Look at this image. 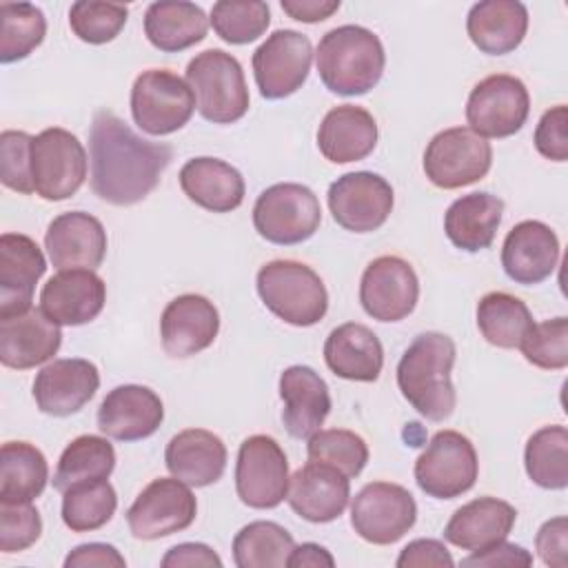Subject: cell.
<instances>
[{"instance_id":"f5cc1de1","label":"cell","mask_w":568,"mask_h":568,"mask_svg":"<svg viewBox=\"0 0 568 568\" xmlns=\"http://www.w3.org/2000/svg\"><path fill=\"white\" fill-rule=\"evenodd\" d=\"M532 564V555L524 548V546H517V544H510L506 539L484 548V550H475L470 552L466 559H462V566H488V568H495V566H530Z\"/></svg>"},{"instance_id":"7a4b0ae2","label":"cell","mask_w":568,"mask_h":568,"mask_svg":"<svg viewBox=\"0 0 568 568\" xmlns=\"http://www.w3.org/2000/svg\"><path fill=\"white\" fill-rule=\"evenodd\" d=\"M455 357L453 337L426 331L408 344L397 364V386L404 399L430 422H444L455 410L457 393L450 379Z\"/></svg>"},{"instance_id":"f907efd6","label":"cell","mask_w":568,"mask_h":568,"mask_svg":"<svg viewBox=\"0 0 568 568\" xmlns=\"http://www.w3.org/2000/svg\"><path fill=\"white\" fill-rule=\"evenodd\" d=\"M539 559L550 568H566L568 564V519L552 517L541 524L535 535Z\"/></svg>"},{"instance_id":"d6986e66","label":"cell","mask_w":568,"mask_h":568,"mask_svg":"<svg viewBox=\"0 0 568 568\" xmlns=\"http://www.w3.org/2000/svg\"><path fill=\"white\" fill-rule=\"evenodd\" d=\"M100 386L98 366L82 357L53 359L33 379V399L40 413L67 417L84 408Z\"/></svg>"},{"instance_id":"4316f807","label":"cell","mask_w":568,"mask_h":568,"mask_svg":"<svg viewBox=\"0 0 568 568\" xmlns=\"http://www.w3.org/2000/svg\"><path fill=\"white\" fill-rule=\"evenodd\" d=\"M280 397L284 402L282 422L291 437L308 439L331 413L326 382L311 366L295 364L280 375Z\"/></svg>"},{"instance_id":"f6af8a7d","label":"cell","mask_w":568,"mask_h":568,"mask_svg":"<svg viewBox=\"0 0 568 568\" xmlns=\"http://www.w3.org/2000/svg\"><path fill=\"white\" fill-rule=\"evenodd\" d=\"M129 18V7L102 0H78L69 9L73 36L89 44H106L120 36Z\"/></svg>"},{"instance_id":"4fadbf2b","label":"cell","mask_w":568,"mask_h":568,"mask_svg":"<svg viewBox=\"0 0 568 568\" xmlns=\"http://www.w3.org/2000/svg\"><path fill=\"white\" fill-rule=\"evenodd\" d=\"M288 459L271 435H251L240 444L235 462V490L248 508L266 510L286 499Z\"/></svg>"},{"instance_id":"b9f144b4","label":"cell","mask_w":568,"mask_h":568,"mask_svg":"<svg viewBox=\"0 0 568 568\" xmlns=\"http://www.w3.org/2000/svg\"><path fill=\"white\" fill-rule=\"evenodd\" d=\"M118 508L115 488L109 479L84 481L62 493V521L73 532H91L111 521Z\"/></svg>"},{"instance_id":"2e32d148","label":"cell","mask_w":568,"mask_h":568,"mask_svg":"<svg viewBox=\"0 0 568 568\" xmlns=\"http://www.w3.org/2000/svg\"><path fill=\"white\" fill-rule=\"evenodd\" d=\"M393 204L390 182L371 171L344 173L328 186L331 215L351 233H373L384 226Z\"/></svg>"},{"instance_id":"ee69618b","label":"cell","mask_w":568,"mask_h":568,"mask_svg":"<svg viewBox=\"0 0 568 568\" xmlns=\"http://www.w3.org/2000/svg\"><path fill=\"white\" fill-rule=\"evenodd\" d=\"M306 453L311 462L328 464L344 473L348 479L357 477L368 462L366 442L346 428H320L308 437Z\"/></svg>"},{"instance_id":"74e56055","label":"cell","mask_w":568,"mask_h":568,"mask_svg":"<svg viewBox=\"0 0 568 568\" xmlns=\"http://www.w3.org/2000/svg\"><path fill=\"white\" fill-rule=\"evenodd\" d=\"M115 468V448L106 437L80 435L62 450L53 475V488L64 493L84 481L109 479Z\"/></svg>"},{"instance_id":"9c48e42d","label":"cell","mask_w":568,"mask_h":568,"mask_svg":"<svg viewBox=\"0 0 568 568\" xmlns=\"http://www.w3.org/2000/svg\"><path fill=\"white\" fill-rule=\"evenodd\" d=\"M87 151L71 131L51 126L33 135L31 178L42 200L62 202L75 195L87 180Z\"/></svg>"},{"instance_id":"e575fe53","label":"cell","mask_w":568,"mask_h":568,"mask_svg":"<svg viewBox=\"0 0 568 568\" xmlns=\"http://www.w3.org/2000/svg\"><path fill=\"white\" fill-rule=\"evenodd\" d=\"M209 18L204 9L186 0H158L144 11L146 40L164 51L180 53L206 38Z\"/></svg>"},{"instance_id":"6f0895ef","label":"cell","mask_w":568,"mask_h":568,"mask_svg":"<svg viewBox=\"0 0 568 568\" xmlns=\"http://www.w3.org/2000/svg\"><path fill=\"white\" fill-rule=\"evenodd\" d=\"M286 566L288 568H322V566L333 568L335 559L324 546L306 541V544H300L291 550Z\"/></svg>"},{"instance_id":"52a82bcc","label":"cell","mask_w":568,"mask_h":568,"mask_svg":"<svg viewBox=\"0 0 568 568\" xmlns=\"http://www.w3.org/2000/svg\"><path fill=\"white\" fill-rule=\"evenodd\" d=\"M415 481L433 499H455L468 493L479 475L473 442L457 430H437L415 459Z\"/></svg>"},{"instance_id":"4dcf8cb0","label":"cell","mask_w":568,"mask_h":568,"mask_svg":"<svg viewBox=\"0 0 568 568\" xmlns=\"http://www.w3.org/2000/svg\"><path fill=\"white\" fill-rule=\"evenodd\" d=\"M470 42L486 55L515 51L528 31V9L519 0H481L466 18Z\"/></svg>"},{"instance_id":"f35d334b","label":"cell","mask_w":568,"mask_h":568,"mask_svg":"<svg viewBox=\"0 0 568 568\" xmlns=\"http://www.w3.org/2000/svg\"><path fill=\"white\" fill-rule=\"evenodd\" d=\"M524 466L532 484L546 490L568 486V430L550 424L535 430L524 448Z\"/></svg>"},{"instance_id":"bcb514c9","label":"cell","mask_w":568,"mask_h":568,"mask_svg":"<svg viewBox=\"0 0 568 568\" xmlns=\"http://www.w3.org/2000/svg\"><path fill=\"white\" fill-rule=\"evenodd\" d=\"M526 362L544 371H561L568 366V320L564 315L532 324L519 344Z\"/></svg>"},{"instance_id":"7dc6e473","label":"cell","mask_w":568,"mask_h":568,"mask_svg":"<svg viewBox=\"0 0 568 568\" xmlns=\"http://www.w3.org/2000/svg\"><path fill=\"white\" fill-rule=\"evenodd\" d=\"M31 142L33 135L7 129L0 133V180L7 189L22 195L36 193L31 178Z\"/></svg>"},{"instance_id":"30bf717a","label":"cell","mask_w":568,"mask_h":568,"mask_svg":"<svg viewBox=\"0 0 568 568\" xmlns=\"http://www.w3.org/2000/svg\"><path fill=\"white\" fill-rule=\"evenodd\" d=\"M493 164V146L468 126H450L433 135L424 151L426 178L444 191L462 189L486 178Z\"/></svg>"},{"instance_id":"d590c367","label":"cell","mask_w":568,"mask_h":568,"mask_svg":"<svg viewBox=\"0 0 568 568\" xmlns=\"http://www.w3.org/2000/svg\"><path fill=\"white\" fill-rule=\"evenodd\" d=\"M49 481V464L29 442H7L0 448V501L29 504L42 495Z\"/></svg>"},{"instance_id":"9a60e30c","label":"cell","mask_w":568,"mask_h":568,"mask_svg":"<svg viewBox=\"0 0 568 568\" xmlns=\"http://www.w3.org/2000/svg\"><path fill=\"white\" fill-rule=\"evenodd\" d=\"M311 40L295 29L273 31L253 53V75L260 95L284 100L293 95L308 78L313 62Z\"/></svg>"},{"instance_id":"e0dca14e","label":"cell","mask_w":568,"mask_h":568,"mask_svg":"<svg viewBox=\"0 0 568 568\" xmlns=\"http://www.w3.org/2000/svg\"><path fill=\"white\" fill-rule=\"evenodd\" d=\"M419 300L415 268L399 255H379L362 273L359 304L377 322L408 317Z\"/></svg>"},{"instance_id":"484cf974","label":"cell","mask_w":568,"mask_h":568,"mask_svg":"<svg viewBox=\"0 0 568 568\" xmlns=\"http://www.w3.org/2000/svg\"><path fill=\"white\" fill-rule=\"evenodd\" d=\"M44 271L47 260L36 240L22 233L0 235V317L31 308Z\"/></svg>"},{"instance_id":"11a10c76","label":"cell","mask_w":568,"mask_h":568,"mask_svg":"<svg viewBox=\"0 0 568 568\" xmlns=\"http://www.w3.org/2000/svg\"><path fill=\"white\" fill-rule=\"evenodd\" d=\"M164 568H220L222 559L217 557V552L206 546V544H197V541H184L178 544L173 548L166 550V555L160 561Z\"/></svg>"},{"instance_id":"8fae6325","label":"cell","mask_w":568,"mask_h":568,"mask_svg":"<svg viewBox=\"0 0 568 568\" xmlns=\"http://www.w3.org/2000/svg\"><path fill=\"white\" fill-rule=\"evenodd\" d=\"M415 497L399 484L371 481L353 497L351 526L368 544H395L415 526Z\"/></svg>"},{"instance_id":"816d5d0a","label":"cell","mask_w":568,"mask_h":568,"mask_svg":"<svg viewBox=\"0 0 568 568\" xmlns=\"http://www.w3.org/2000/svg\"><path fill=\"white\" fill-rule=\"evenodd\" d=\"M395 566L399 568H453L448 548L437 539H415L402 548Z\"/></svg>"},{"instance_id":"ab89813d","label":"cell","mask_w":568,"mask_h":568,"mask_svg":"<svg viewBox=\"0 0 568 568\" xmlns=\"http://www.w3.org/2000/svg\"><path fill=\"white\" fill-rule=\"evenodd\" d=\"M295 548L293 535L275 521H251L233 539L237 568H282Z\"/></svg>"},{"instance_id":"c3c4849f","label":"cell","mask_w":568,"mask_h":568,"mask_svg":"<svg viewBox=\"0 0 568 568\" xmlns=\"http://www.w3.org/2000/svg\"><path fill=\"white\" fill-rule=\"evenodd\" d=\"M42 535V517L36 506L0 501V550L22 552Z\"/></svg>"},{"instance_id":"8992f818","label":"cell","mask_w":568,"mask_h":568,"mask_svg":"<svg viewBox=\"0 0 568 568\" xmlns=\"http://www.w3.org/2000/svg\"><path fill=\"white\" fill-rule=\"evenodd\" d=\"M322 224L317 195L297 182L264 189L253 204V226L271 244L293 246L315 235Z\"/></svg>"},{"instance_id":"d6a6232c","label":"cell","mask_w":568,"mask_h":568,"mask_svg":"<svg viewBox=\"0 0 568 568\" xmlns=\"http://www.w3.org/2000/svg\"><path fill=\"white\" fill-rule=\"evenodd\" d=\"M324 362L342 379L375 382L384 366V346L368 326L346 322L328 333Z\"/></svg>"},{"instance_id":"44dd1931","label":"cell","mask_w":568,"mask_h":568,"mask_svg":"<svg viewBox=\"0 0 568 568\" xmlns=\"http://www.w3.org/2000/svg\"><path fill=\"white\" fill-rule=\"evenodd\" d=\"M44 248L58 271H95L106 255V231L91 213L67 211L49 222Z\"/></svg>"},{"instance_id":"5bb4252c","label":"cell","mask_w":568,"mask_h":568,"mask_svg":"<svg viewBox=\"0 0 568 568\" xmlns=\"http://www.w3.org/2000/svg\"><path fill=\"white\" fill-rule=\"evenodd\" d=\"M197 515L191 486L178 477L153 479L129 506L126 524L135 539L153 541L186 530Z\"/></svg>"},{"instance_id":"db71d44e","label":"cell","mask_w":568,"mask_h":568,"mask_svg":"<svg viewBox=\"0 0 568 568\" xmlns=\"http://www.w3.org/2000/svg\"><path fill=\"white\" fill-rule=\"evenodd\" d=\"M124 566H126V559L120 555V550L102 541L75 546L64 559V568H124Z\"/></svg>"},{"instance_id":"d4e9b609","label":"cell","mask_w":568,"mask_h":568,"mask_svg":"<svg viewBox=\"0 0 568 568\" xmlns=\"http://www.w3.org/2000/svg\"><path fill=\"white\" fill-rule=\"evenodd\" d=\"M559 262V240L555 231L539 220L515 224L501 244L504 273L524 286L548 280Z\"/></svg>"},{"instance_id":"ffe728a7","label":"cell","mask_w":568,"mask_h":568,"mask_svg":"<svg viewBox=\"0 0 568 568\" xmlns=\"http://www.w3.org/2000/svg\"><path fill=\"white\" fill-rule=\"evenodd\" d=\"M106 302V284L91 268L55 273L40 291V308L58 326H82L95 320Z\"/></svg>"},{"instance_id":"681fc988","label":"cell","mask_w":568,"mask_h":568,"mask_svg":"<svg viewBox=\"0 0 568 568\" xmlns=\"http://www.w3.org/2000/svg\"><path fill=\"white\" fill-rule=\"evenodd\" d=\"M532 140H535V149L546 160H552V162L568 160V109H566V104H557L539 118Z\"/></svg>"},{"instance_id":"60d3db41","label":"cell","mask_w":568,"mask_h":568,"mask_svg":"<svg viewBox=\"0 0 568 568\" xmlns=\"http://www.w3.org/2000/svg\"><path fill=\"white\" fill-rule=\"evenodd\" d=\"M47 36L44 13L31 2L0 4V62L24 60Z\"/></svg>"},{"instance_id":"7c38bea8","label":"cell","mask_w":568,"mask_h":568,"mask_svg":"<svg viewBox=\"0 0 568 568\" xmlns=\"http://www.w3.org/2000/svg\"><path fill=\"white\" fill-rule=\"evenodd\" d=\"M530 95L526 84L510 73L479 80L466 102L468 129L481 138H510L526 124Z\"/></svg>"},{"instance_id":"cb8c5ba5","label":"cell","mask_w":568,"mask_h":568,"mask_svg":"<svg viewBox=\"0 0 568 568\" xmlns=\"http://www.w3.org/2000/svg\"><path fill=\"white\" fill-rule=\"evenodd\" d=\"M62 344L60 326L42 308H27L0 317V362L7 368L27 371L49 362Z\"/></svg>"},{"instance_id":"83f0119b","label":"cell","mask_w":568,"mask_h":568,"mask_svg":"<svg viewBox=\"0 0 568 568\" xmlns=\"http://www.w3.org/2000/svg\"><path fill=\"white\" fill-rule=\"evenodd\" d=\"M224 442L206 428H186L173 435L164 450V464L173 477L191 488L215 484L226 468Z\"/></svg>"},{"instance_id":"8d00e7d4","label":"cell","mask_w":568,"mask_h":568,"mask_svg":"<svg viewBox=\"0 0 568 568\" xmlns=\"http://www.w3.org/2000/svg\"><path fill=\"white\" fill-rule=\"evenodd\" d=\"M532 324L528 306L506 291H490L477 302V328L497 348H519Z\"/></svg>"},{"instance_id":"1f68e13d","label":"cell","mask_w":568,"mask_h":568,"mask_svg":"<svg viewBox=\"0 0 568 568\" xmlns=\"http://www.w3.org/2000/svg\"><path fill=\"white\" fill-rule=\"evenodd\" d=\"M184 195L211 213H231L244 202L242 173L220 158H191L180 169Z\"/></svg>"},{"instance_id":"f1b7e54d","label":"cell","mask_w":568,"mask_h":568,"mask_svg":"<svg viewBox=\"0 0 568 568\" xmlns=\"http://www.w3.org/2000/svg\"><path fill=\"white\" fill-rule=\"evenodd\" d=\"M377 135V122L364 106L339 104L324 115L317 129V149L333 164L359 162L373 153Z\"/></svg>"},{"instance_id":"5b68a950","label":"cell","mask_w":568,"mask_h":568,"mask_svg":"<svg viewBox=\"0 0 568 568\" xmlns=\"http://www.w3.org/2000/svg\"><path fill=\"white\" fill-rule=\"evenodd\" d=\"M186 82L197 113L213 124H233L248 111L251 98L242 64L224 49H206L189 60Z\"/></svg>"},{"instance_id":"ba28073f","label":"cell","mask_w":568,"mask_h":568,"mask_svg":"<svg viewBox=\"0 0 568 568\" xmlns=\"http://www.w3.org/2000/svg\"><path fill=\"white\" fill-rule=\"evenodd\" d=\"M195 111V98L184 78L171 69H146L131 87L133 122L149 135L180 131Z\"/></svg>"},{"instance_id":"f546056e","label":"cell","mask_w":568,"mask_h":568,"mask_svg":"<svg viewBox=\"0 0 568 568\" xmlns=\"http://www.w3.org/2000/svg\"><path fill=\"white\" fill-rule=\"evenodd\" d=\"M517 521V510L497 497H477L459 506L446 528L444 539L462 550H484L508 537Z\"/></svg>"},{"instance_id":"7402d4cb","label":"cell","mask_w":568,"mask_h":568,"mask_svg":"<svg viewBox=\"0 0 568 568\" xmlns=\"http://www.w3.org/2000/svg\"><path fill=\"white\" fill-rule=\"evenodd\" d=\"M351 479L337 468L311 462L288 479L286 501L295 515L311 524L335 521L348 506Z\"/></svg>"},{"instance_id":"7bdbcfd3","label":"cell","mask_w":568,"mask_h":568,"mask_svg":"<svg viewBox=\"0 0 568 568\" xmlns=\"http://www.w3.org/2000/svg\"><path fill=\"white\" fill-rule=\"evenodd\" d=\"M213 31L229 44L255 42L271 24V9L262 0H220L209 18Z\"/></svg>"},{"instance_id":"3957f363","label":"cell","mask_w":568,"mask_h":568,"mask_svg":"<svg viewBox=\"0 0 568 568\" xmlns=\"http://www.w3.org/2000/svg\"><path fill=\"white\" fill-rule=\"evenodd\" d=\"M320 80L331 93L364 95L382 80L386 67L384 44L366 27L342 24L326 31L315 49Z\"/></svg>"},{"instance_id":"836d02e7","label":"cell","mask_w":568,"mask_h":568,"mask_svg":"<svg viewBox=\"0 0 568 568\" xmlns=\"http://www.w3.org/2000/svg\"><path fill=\"white\" fill-rule=\"evenodd\" d=\"M504 202L501 197L475 191L457 197L444 215V233L453 242V246L477 253L493 244L497 229L501 224Z\"/></svg>"},{"instance_id":"9f6ffc18","label":"cell","mask_w":568,"mask_h":568,"mask_svg":"<svg viewBox=\"0 0 568 568\" xmlns=\"http://www.w3.org/2000/svg\"><path fill=\"white\" fill-rule=\"evenodd\" d=\"M339 4H342L339 0H282L280 2L282 11L288 18L306 24H315L331 18L339 9Z\"/></svg>"},{"instance_id":"ac0fdd59","label":"cell","mask_w":568,"mask_h":568,"mask_svg":"<svg viewBox=\"0 0 568 568\" xmlns=\"http://www.w3.org/2000/svg\"><path fill=\"white\" fill-rule=\"evenodd\" d=\"M220 333V313L215 304L197 293H184L171 300L160 317V337L166 355L184 359L206 351Z\"/></svg>"},{"instance_id":"277c9868","label":"cell","mask_w":568,"mask_h":568,"mask_svg":"<svg viewBox=\"0 0 568 568\" xmlns=\"http://www.w3.org/2000/svg\"><path fill=\"white\" fill-rule=\"evenodd\" d=\"M262 304L291 326H313L328 311V293L322 277L302 262L273 260L266 262L255 277Z\"/></svg>"},{"instance_id":"6da1fadb","label":"cell","mask_w":568,"mask_h":568,"mask_svg":"<svg viewBox=\"0 0 568 568\" xmlns=\"http://www.w3.org/2000/svg\"><path fill=\"white\" fill-rule=\"evenodd\" d=\"M173 160L164 142L140 138L122 118L109 109L95 111L89 129L91 191L115 206L142 202Z\"/></svg>"},{"instance_id":"603a6c76","label":"cell","mask_w":568,"mask_h":568,"mask_svg":"<svg viewBox=\"0 0 568 568\" xmlns=\"http://www.w3.org/2000/svg\"><path fill=\"white\" fill-rule=\"evenodd\" d=\"M164 419V404L155 390L140 384H122L106 393L98 408V428L118 442L151 437Z\"/></svg>"}]
</instances>
